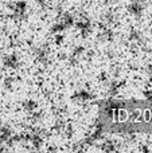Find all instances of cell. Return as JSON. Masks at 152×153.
<instances>
[]
</instances>
